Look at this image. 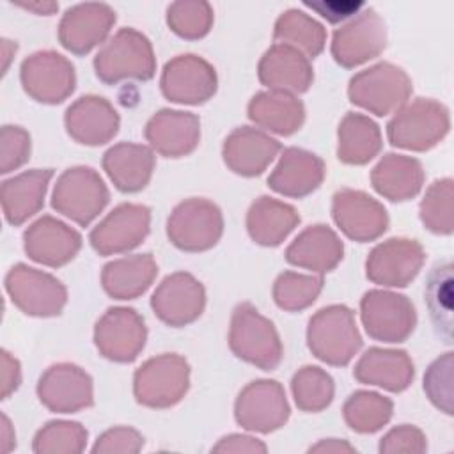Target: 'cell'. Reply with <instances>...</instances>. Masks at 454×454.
Listing matches in <instances>:
<instances>
[{
    "label": "cell",
    "instance_id": "6da1fadb",
    "mask_svg": "<svg viewBox=\"0 0 454 454\" xmlns=\"http://www.w3.org/2000/svg\"><path fill=\"white\" fill-rule=\"evenodd\" d=\"M94 71L105 85L124 80L149 82L156 73V59L151 41L131 27L119 28L94 57Z\"/></svg>",
    "mask_w": 454,
    "mask_h": 454
},
{
    "label": "cell",
    "instance_id": "7a4b0ae2",
    "mask_svg": "<svg viewBox=\"0 0 454 454\" xmlns=\"http://www.w3.org/2000/svg\"><path fill=\"white\" fill-rule=\"evenodd\" d=\"M229 348L243 362L261 371H275L284 358L280 335L252 303H238L231 316Z\"/></svg>",
    "mask_w": 454,
    "mask_h": 454
},
{
    "label": "cell",
    "instance_id": "3957f363",
    "mask_svg": "<svg viewBox=\"0 0 454 454\" xmlns=\"http://www.w3.org/2000/svg\"><path fill=\"white\" fill-rule=\"evenodd\" d=\"M307 346L310 353L333 367L348 365L362 348L355 312L346 305L319 309L307 325Z\"/></svg>",
    "mask_w": 454,
    "mask_h": 454
},
{
    "label": "cell",
    "instance_id": "277c9868",
    "mask_svg": "<svg viewBox=\"0 0 454 454\" xmlns=\"http://www.w3.org/2000/svg\"><path fill=\"white\" fill-rule=\"evenodd\" d=\"M450 129L449 108L429 98H417L401 106L387 124L394 147L424 153L438 145Z\"/></svg>",
    "mask_w": 454,
    "mask_h": 454
},
{
    "label": "cell",
    "instance_id": "5b68a950",
    "mask_svg": "<svg viewBox=\"0 0 454 454\" xmlns=\"http://www.w3.org/2000/svg\"><path fill=\"white\" fill-rule=\"evenodd\" d=\"M411 90V78L403 67L390 62H378L351 76L348 98L355 106L385 117L404 106Z\"/></svg>",
    "mask_w": 454,
    "mask_h": 454
},
{
    "label": "cell",
    "instance_id": "8992f818",
    "mask_svg": "<svg viewBox=\"0 0 454 454\" xmlns=\"http://www.w3.org/2000/svg\"><path fill=\"white\" fill-rule=\"evenodd\" d=\"M190 388V364L177 353H161L145 360L133 374L135 401L145 408L176 406Z\"/></svg>",
    "mask_w": 454,
    "mask_h": 454
},
{
    "label": "cell",
    "instance_id": "52a82bcc",
    "mask_svg": "<svg viewBox=\"0 0 454 454\" xmlns=\"http://www.w3.org/2000/svg\"><path fill=\"white\" fill-rule=\"evenodd\" d=\"M108 200L110 192L103 177L85 165L66 168L51 193V207L82 227L98 218Z\"/></svg>",
    "mask_w": 454,
    "mask_h": 454
},
{
    "label": "cell",
    "instance_id": "ba28073f",
    "mask_svg": "<svg viewBox=\"0 0 454 454\" xmlns=\"http://www.w3.org/2000/svg\"><path fill=\"white\" fill-rule=\"evenodd\" d=\"M223 234V216L220 207L202 197L179 202L167 218L168 241L190 254L213 248Z\"/></svg>",
    "mask_w": 454,
    "mask_h": 454
},
{
    "label": "cell",
    "instance_id": "9c48e42d",
    "mask_svg": "<svg viewBox=\"0 0 454 454\" xmlns=\"http://www.w3.org/2000/svg\"><path fill=\"white\" fill-rule=\"evenodd\" d=\"M4 287L11 301L32 317L59 316L67 303V289L57 277L23 262L7 271Z\"/></svg>",
    "mask_w": 454,
    "mask_h": 454
},
{
    "label": "cell",
    "instance_id": "30bf717a",
    "mask_svg": "<svg viewBox=\"0 0 454 454\" xmlns=\"http://www.w3.org/2000/svg\"><path fill=\"white\" fill-rule=\"evenodd\" d=\"M360 319L365 333L380 342H404L417 326V310L404 294L371 289L360 300Z\"/></svg>",
    "mask_w": 454,
    "mask_h": 454
},
{
    "label": "cell",
    "instance_id": "8fae6325",
    "mask_svg": "<svg viewBox=\"0 0 454 454\" xmlns=\"http://www.w3.org/2000/svg\"><path fill=\"white\" fill-rule=\"evenodd\" d=\"M20 80L23 90L37 103L59 105L76 87L74 66L53 50L35 51L21 62Z\"/></svg>",
    "mask_w": 454,
    "mask_h": 454
},
{
    "label": "cell",
    "instance_id": "7c38bea8",
    "mask_svg": "<svg viewBox=\"0 0 454 454\" xmlns=\"http://www.w3.org/2000/svg\"><path fill=\"white\" fill-rule=\"evenodd\" d=\"M291 408L284 387L275 380L250 381L236 397L234 419L252 433L268 434L289 420Z\"/></svg>",
    "mask_w": 454,
    "mask_h": 454
},
{
    "label": "cell",
    "instance_id": "4fadbf2b",
    "mask_svg": "<svg viewBox=\"0 0 454 454\" xmlns=\"http://www.w3.org/2000/svg\"><path fill=\"white\" fill-rule=\"evenodd\" d=\"M147 340L144 317L131 307H110L94 325V344L110 362L137 360Z\"/></svg>",
    "mask_w": 454,
    "mask_h": 454
},
{
    "label": "cell",
    "instance_id": "5bb4252c",
    "mask_svg": "<svg viewBox=\"0 0 454 454\" xmlns=\"http://www.w3.org/2000/svg\"><path fill=\"white\" fill-rule=\"evenodd\" d=\"M385 46L387 25L372 7H365L349 23L333 32L330 51L339 66L353 69L376 59Z\"/></svg>",
    "mask_w": 454,
    "mask_h": 454
},
{
    "label": "cell",
    "instance_id": "9a60e30c",
    "mask_svg": "<svg viewBox=\"0 0 454 454\" xmlns=\"http://www.w3.org/2000/svg\"><path fill=\"white\" fill-rule=\"evenodd\" d=\"M160 89L170 103L202 105L216 94L218 76L207 60L193 53H184L170 59L163 66Z\"/></svg>",
    "mask_w": 454,
    "mask_h": 454
},
{
    "label": "cell",
    "instance_id": "2e32d148",
    "mask_svg": "<svg viewBox=\"0 0 454 454\" xmlns=\"http://www.w3.org/2000/svg\"><path fill=\"white\" fill-rule=\"evenodd\" d=\"M149 229L151 209L144 204L122 202L90 231L89 241L99 255L124 254L142 245Z\"/></svg>",
    "mask_w": 454,
    "mask_h": 454
},
{
    "label": "cell",
    "instance_id": "e0dca14e",
    "mask_svg": "<svg viewBox=\"0 0 454 454\" xmlns=\"http://www.w3.org/2000/svg\"><path fill=\"white\" fill-rule=\"evenodd\" d=\"M206 307L204 286L188 271L167 275L151 296L154 316L172 328H181L197 321Z\"/></svg>",
    "mask_w": 454,
    "mask_h": 454
},
{
    "label": "cell",
    "instance_id": "ac0fdd59",
    "mask_svg": "<svg viewBox=\"0 0 454 454\" xmlns=\"http://www.w3.org/2000/svg\"><path fill=\"white\" fill-rule=\"evenodd\" d=\"M37 397L53 413H76L94 404L92 378L76 364L50 365L37 381Z\"/></svg>",
    "mask_w": 454,
    "mask_h": 454
},
{
    "label": "cell",
    "instance_id": "d6986e66",
    "mask_svg": "<svg viewBox=\"0 0 454 454\" xmlns=\"http://www.w3.org/2000/svg\"><path fill=\"white\" fill-rule=\"evenodd\" d=\"M332 218L340 232L356 243L374 241L388 229V213L383 204L353 188H340L333 193Z\"/></svg>",
    "mask_w": 454,
    "mask_h": 454
},
{
    "label": "cell",
    "instance_id": "ffe728a7",
    "mask_svg": "<svg viewBox=\"0 0 454 454\" xmlns=\"http://www.w3.org/2000/svg\"><path fill=\"white\" fill-rule=\"evenodd\" d=\"M426 252L417 239L390 238L367 255L365 275L383 287H406L422 270Z\"/></svg>",
    "mask_w": 454,
    "mask_h": 454
},
{
    "label": "cell",
    "instance_id": "44dd1931",
    "mask_svg": "<svg viewBox=\"0 0 454 454\" xmlns=\"http://www.w3.org/2000/svg\"><path fill=\"white\" fill-rule=\"evenodd\" d=\"M115 20V11L108 4H76L59 23V41L73 55H87L106 39Z\"/></svg>",
    "mask_w": 454,
    "mask_h": 454
},
{
    "label": "cell",
    "instance_id": "7402d4cb",
    "mask_svg": "<svg viewBox=\"0 0 454 454\" xmlns=\"http://www.w3.org/2000/svg\"><path fill=\"white\" fill-rule=\"evenodd\" d=\"M80 248L82 234L51 215L37 218L23 232V250L28 259L48 268H60L71 262Z\"/></svg>",
    "mask_w": 454,
    "mask_h": 454
},
{
    "label": "cell",
    "instance_id": "603a6c76",
    "mask_svg": "<svg viewBox=\"0 0 454 454\" xmlns=\"http://www.w3.org/2000/svg\"><path fill=\"white\" fill-rule=\"evenodd\" d=\"M64 126L74 142L96 147L110 142L117 135L121 117L108 99L87 94L67 106Z\"/></svg>",
    "mask_w": 454,
    "mask_h": 454
},
{
    "label": "cell",
    "instance_id": "cb8c5ba5",
    "mask_svg": "<svg viewBox=\"0 0 454 454\" xmlns=\"http://www.w3.org/2000/svg\"><path fill=\"white\" fill-rule=\"evenodd\" d=\"M145 140L165 158L192 154L200 140V119L192 112L161 108L145 124Z\"/></svg>",
    "mask_w": 454,
    "mask_h": 454
},
{
    "label": "cell",
    "instance_id": "d4e9b609",
    "mask_svg": "<svg viewBox=\"0 0 454 454\" xmlns=\"http://www.w3.org/2000/svg\"><path fill=\"white\" fill-rule=\"evenodd\" d=\"M282 151L278 140L252 126L232 129L222 145L223 163L229 170L243 177L261 176Z\"/></svg>",
    "mask_w": 454,
    "mask_h": 454
},
{
    "label": "cell",
    "instance_id": "484cf974",
    "mask_svg": "<svg viewBox=\"0 0 454 454\" xmlns=\"http://www.w3.org/2000/svg\"><path fill=\"white\" fill-rule=\"evenodd\" d=\"M259 82L270 90L303 94L314 82L310 59L293 46L275 43L270 46L257 66Z\"/></svg>",
    "mask_w": 454,
    "mask_h": 454
},
{
    "label": "cell",
    "instance_id": "4316f807",
    "mask_svg": "<svg viewBox=\"0 0 454 454\" xmlns=\"http://www.w3.org/2000/svg\"><path fill=\"white\" fill-rule=\"evenodd\" d=\"M325 174L326 165L317 154L301 147H286L268 176V186L278 195L303 199L321 186Z\"/></svg>",
    "mask_w": 454,
    "mask_h": 454
},
{
    "label": "cell",
    "instance_id": "83f0119b",
    "mask_svg": "<svg viewBox=\"0 0 454 454\" xmlns=\"http://www.w3.org/2000/svg\"><path fill=\"white\" fill-rule=\"evenodd\" d=\"M284 257L296 268L309 270L316 275H325L337 268L344 257V243L325 223H316L303 229L286 248Z\"/></svg>",
    "mask_w": 454,
    "mask_h": 454
},
{
    "label": "cell",
    "instance_id": "f1b7e54d",
    "mask_svg": "<svg viewBox=\"0 0 454 454\" xmlns=\"http://www.w3.org/2000/svg\"><path fill=\"white\" fill-rule=\"evenodd\" d=\"M415 376V367L404 349L369 348L355 364L353 378L364 385H374L399 394L406 390Z\"/></svg>",
    "mask_w": 454,
    "mask_h": 454
},
{
    "label": "cell",
    "instance_id": "f546056e",
    "mask_svg": "<svg viewBox=\"0 0 454 454\" xmlns=\"http://www.w3.org/2000/svg\"><path fill=\"white\" fill-rule=\"evenodd\" d=\"M101 165L119 192L137 193L149 184L156 158L144 144L119 142L103 154Z\"/></svg>",
    "mask_w": 454,
    "mask_h": 454
},
{
    "label": "cell",
    "instance_id": "4dcf8cb0",
    "mask_svg": "<svg viewBox=\"0 0 454 454\" xmlns=\"http://www.w3.org/2000/svg\"><path fill=\"white\" fill-rule=\"evenodd\" d=\"M51 177L53 168H32L2 183L0 199L7 223L18 227L43 209Z\"/></svg>",
    "mask_w": 454,
    "mask_h": 454
},
{
    "label": "cell",
    "instance_id": "1f68e13d",
    "mask_svg": "<svg viewBox=\"0 0 454 454\" xmlns=\"http://www.w3.org/2000/svg\"><path fill=\"white\" fill-rule=\"evenodd\" d=\"M424 168L417 158L388 153L371 170L372 188L392 202L417 197L424 186Z\"/></svg>",
    "mask_w": 454,
    "mask_h": 454
},
{
    "label": "cell",
    "instance_id": "d6a6232c",
    "mask_svg": "<svg viewBox=\"0 0 454 454\" xmlns=\"http://www.w3.org/2000/svg\"><path fill=\"white\" fill-rule=\"evenodd\" d=\"M158 275L153 254H135L114 259L103 266L101 286L114 300H135L142 296Z\"/></svg>",
    "mask_w": 454,
    "mask_h": 454
},
{
    "label": "cell",
    "instance_id": "836d02e7",
    "mask_svg": "<svg viewBox=\"0 0 454 454\" xmlns=\"http://www.w3.org/2000/svg\"><path fill=\"white\" fill-rule=\"evenodd\" d=\"M247 115L255 126L289 137L301 128L305 121V106L294 94L262 90L248 101Z\"/></svg>",
    "mask_w": 454,
    "mask_h": 454
},
{
    "label": "cell",
    "instance_id": "e575fe53",
    "mask_svg": "<svg viewBox=\"0 0 454 454\" xmlns=\"http://www.w3.org/2000/svg\"><path fill=\"white\" fill-rule=\"evenodd\" d=\"M300 223L298 211L268 195L255 199L247 211V232L261 247H278Z\"/></svg>",
    "mask_w": 454,
    "mask_h": 454
},
{
    "label": "cell",
    "instance_id": "d590c367",
    "mask_svg": "<svg viewBox=\"0 0 454 454\" xmlns=\"http://www.w3.org/2000/svg\"><path fill=\"white\" fill-rule=\"evenodd\" d=\"M380 126L367 115L348 112L337 128V158L346 165H365L380 154Z\"/></svg>",
    "mask_w": 454,
    "mask_h": 454
},
{
    "label": "cell",
    "instance_id": "8d00e7d4",
    "mask_svg": "<svg viewBox=\"0 0 454 454\" xmlns=\"http://www.w3.org/2000/svg\"><path fill=\"white\" fill-rule=\"evenodd\" d=\"M273 41L296 48L307 59H316L325 50L326 32L323 25L307 12L289 9L275 21Z\"/></svg>",
    "mask_w": 454,
    "mask_h": 454
},
{
    "label": "cell",
    "instance_id": "74e56055",
    "mask_svg": "<svg viewBox=\"0 0 454 454\" xmlns=\"http://www.w3.org/2000/svg\"><path fill=\"white\" fill-rule=\"evenodd\" d=\"M394 413V403L371 390H356L353 392L344 406L342 417L348 427L360 434H372L388 424Z\"/></svg>",
    "mask_w": 454,
    "mask_h": 454
},
{
    "label": "cell",
    "instance_id": "f35d334b",
    "mask_svg": "<svg viewBox=\"0 0 454 454\" xmlns=\"http://www.w3.org/2000/svg\"><path fill=\"white\" fill-rule=\"evenodd\" d=\"M431 321L445 344L452 342V266L449 261L438 262L427 275L424 289Z\"/></svg>",
    "mask_w": 454,
    "mask_h": 454
},
{
    "label": "cell",
    "instance_id": "ab89813d",
    "mask_svg": "<svg viewBox=\"0 0 454 454\" xmlns=\"http://www.w3.org/2000/svg\"><path fill=\"white\" fill-rule=\"evenodd\" d=\"M291 392L298 410L319 413L328 408L335 395L333 378L317 365H303L291 380Z\"/></svg>",
    "mask_w": 454,
    "mask_h": 454
},
{
    "label": "cell",
    "instance_id": "60d3db41",
    "mask_svg": "<svg viewBox=\"0 0 454 454\" xmlns=\"http://www.w3.org/2000/svg\"><path fill=\"white\" fill-rule=\"evenodd\" d=\"M454 181L450 177L436 179L426 190L419 206V216L422 225L438 236H450L454 231Z\"/></svg>",
    "mask_w": 454,
    "mask_h": 454
},
{
    "label": "cell",
    "instance_id": "b9f144b4",
    "mask_svg": "<svg viewBox=\"0 0 454 454\" xmlns=\"http://www.w3.org/2000/svg\"><path fill=\"white\" fill-rule=\"evenodd\" d=\"M323 284V275L284 271L273 282V300L286 312H301L317 300Z\"/></svg>",
    "mask_w": 454,
    "mask_h": 454
},
{
    "label": "cell",
    "instance_id": "7bdbcfd3",
    "mask_svg": "<svg viewBox=\"0 0 454 454\" xmlns=\"http://www.w3.org/2000/svg\"><path fill=\"white\" fill-rule=\"evenodd\" d=\"M89 433L80 422L50 420L32 440L35 454H80L87 447Z\"/></svg>",
    "mask_w": 454,
    "mask_h": 454
},
{
    "label": "cell",
    "instance_id": "ee69618b",
    "mask_svg": "<svg viewBox=\"0 0 454 454\" xmlns=\"http://www.w3.org/2000/svg\"><path fill=\"white\" fill-rule=\"evenodd\" d=\"M213 9L207 2L181 0L167 7V25L181 39L197 41L213 27Z\"/></svg>",
    "mask_w": 454,
    "mask_h": 454
},
{
    "label": "cell",
    "instance_id": "f6af8a7d",
    "mask_svg": "<svg viewBox=\"0 0 454 454\" xmlns=\"http://www.w3.org/2000/svg\"><path fill=\"white\" fill-rule=\"evenodd\" d=\"M452 371H454V356L452 351L443 353L427 367L424 374V392L434 408L443 411L445 415H452Z\"/></svg>",
    "mask_w": 454,
    "mask_h": 454
},
{
    "label": "cell",
    "instance_id": "bcb514c9",
    "mask_svg": "<svg viewBox=\"0 0 454 454\" xmlns=\"http://www.w3.org/2000/svg\"><path fill=\"white\" fill-rule=\"evenodd\" d=\"M30 133L21 126L5 124L0 129V172L18 170L30 160Z\"/></svg>",
    "mask_w": 454,
    "mask_h": 454
},
{
    "label": "cell",
    "instance_id": "7dc6e473",
    "mask_svg": "<svg viewBox=\"0 0 454 454\" xmlns=\"http://www.w3.org/2000/svg\"><path fill=\"white\" fill-rule=\"evenodd\" d=\"M145 440L142 436V433H138L137 429L129 427V426H115L110 427L106 431H103L94 445H92V452L94 454H137L142 450Z\"/></svg>",
    "mask_w": 454,
    "mask_h": 454
},
{
    "label": "cell",
    "instance_id": "c3c4849f",
    "mask_svg": "<svg viewBox=\"0 0 454 454\" xmlns=\"http://www.w3.org/2000/svg\"><path fill=\"white\" fill-rule=\"evenodd\" d=\"M378 450L381 454H422L427 450V440L426 434L417 426L401 424L397 427H392L387 434H383Z\"/></svg>",
    "mask_w": 454,
    "mask_h": 454
},
{
    "label": "cell",
    "instance_id": "681fc988",
    "mask_svg": "<svg viewBox=\"0 0 454 454\" xmlns=\"http://www.w3.org/2000/svg\"><path fill=\"white\" fill-rule=\"evenodd\" d=\"M303 5L316 11L330 23L344 21L364 9L362 2H303Z\"/></svg>",
    "mask_w": 454,
    "mask_h": 454
},
{
    "label": "cell",
    "instance_id": "f907efd6",
    "mask_svg": "<svg viewBox=\"0 0 454 454\" xmlns=\"http://www.w3.org/2000/svg\"><path fill=\"white\" fill-rule=\"evenodd\" d=\"M213 452H266L268 447L264 442L248 436V434H239V433H232L227 434L223 438H220L213 447Z\"/></svg>",
    "mask_w": 454,
    "mask_h": 454
},
{
    "label": "cell",
    "instance_id": "816d5d0a",
    "mask_svg": "<svg viewBox=\"0 0 454 454\" xmlns=\"http://www.w3.org/2000/svg\"><path fill=\"white\" fill-rule=\"evenodd\" d=\"M0 381H2V399H9L21 383V365L7 349L0 351Z\"/></svg>",
    "mask_w": 454,
    "mask_h": 454
},
{
    "label": "cell",
    "instance_id": "f5cc1de1",
    "mask_svg": "<svg viewBox=\"0 0 454 454\" xmlns=\"http://www.w3.org/2000/svg\"><path fill=\"white\" fill-rule=\"evenodd\" d=\"M309 452H356V449L353 445H349L346 440H337V438H326V440H319L316 445H312L309 449Z\"/></svg>",
    "mask_w": 454,
    "mask_h": 454
},
{
    "label": "cell",
    "instance_id": "db71d44e",
    "mask_svg": "<svg viewBox=\"0 0 454 454\" xmlns=\"http://www.w3.org/2000/svg\"><path fill=\"white\" fill-rule=\"evenodd\" d=\"M0 450L4 454L11 452L14 447H16V434H14V429L11 426V420L5 413H2V429H0Z\"/></svg>",
    "mask_w": 454,
    "mask_h": 454
},
{
    "label": "cell",
    "instance_id": "11a10c76",
    "mask_svg": "<svg viewBox=\"0 0 454 454\" xmlns=\"http://www.w3.org/2000/svg\"><path fill=\"white\" fill-rule=\"evenodd\" d=\"M23 9H28V11H35L37 14H44V16H51L57 9H59V4L55 2H39V4H20Z\"/></svg>",
    "mask_w": 454,
    "mask_h": 454
}]
</instances>
